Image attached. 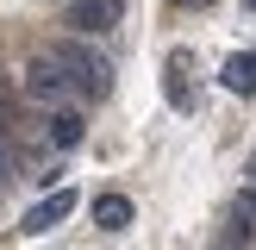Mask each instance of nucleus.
Returning a JSON list of instances; mask_svg holds the SVG:
<instances>
[{
    "label": "nucleus",
    "instance_id": "obj_5",
    "mask_svg": "<svg viewBox=\"0 0 256 250\" xmlns=\"http://www.w3.org/2000/svg\"><path fill=\"white\" fill-rule=\"evenodd\" d=\"M69 25L75 32H112V25H119V0H75Z\"/></svg>",
    "mask_w": 256,
    "mask_h": 250
},
{
    "label": "nucleus",
    "instance_id": "obj_12",
    "mask_svg": "<svg viewBox=\"0 0 256 250\" xmlns=\"http://www.w3.org/2000/svg\"><path fill=\"white\" fill-rule=\"evenodd\" d=\"M219 250H238V244H219Z\"/></svg>",
    "mask_w": 256,
    "mask_h": 250
},
{
    "label": "nucleus",
    "instance_id": "obj_11",
    "mask_svg": "<svg viewBox=\"0 0 256 250\" xmlns=\"http://www.w3.org/2000/svg\"><path fill=\"white\" fill-rule=\"evenodd\" d=\"M250 175H256V156H250Z\"/></svg>",
    "mask_w": 256,
    "mask_h": 250
},
{
    "label": "nucleus",
    "instance_id": "obj_8",
    "mask_svg": "<svg viewBox=\"0 0 256 250\" xmlns=\"http://www.w3.org/2000/svg\"><path fill=\"white\" fill-rule=\"evenodd\" d=\"M50 138H56V150H75V144H82V112H75V106L50 112Z\"/></svg>",
    "mask_w": 256,
    "mask_h": 250
},
{
    "label": "nucleus",
    "instance_id": "obj_7",
    "mask_svg": "<svg viewBox=\"0 0 256 250\" xmlns=\"http://www.w3.org/2000/svg\"><path fill=\"white\" fill-rule=\"evenodd\" d=\"M94 225L125 232V225H132V200H125V194H100V200H94Z\"/></svg>",
    "mask_w": 256,
    "mask_h": 250
},
{
    "label": "nucleus",
    "instance_id": "obj_1",
    "mask_svg": "<svg viewBox=\"0 0 256 250\" xmlns=\"http://www.w3.org/2000/svg\"><path fill=\"white\" fill-rule=\"evenodd\" d=\"M50 56H56V69L75 82V94H88V100H106V94H112V62L100 56V50H88L82 38L50 44Z\"/></svg>",
    "mask_w": 256,
    "mask_h": 250
},
{
    "label": "nucleus",
    "instance_id": "obj_4",
    "mask_svg": "<svg viewBox=\"0 0 256 250\" xmlns=\"http://www.w3.org/2000/svg\"><path fill=\"white\" fill-rule=\"evenodd\" d=\"M69 212H75V188H56V194H44V200L19 219V232H25V238H44L50 225H62Z\"/></svg>",
    "mask_w": 256,
    "mask_h": 250
},
{
    "label": "nucleus",
    "instance_id": "obj_9",
    "mask_svg": "<svg viewBox=\"0 0 256 250\" xmlns=\"http://www.w3.org/2000/svg\"><path fill=\"white\" fill-rule=\"evenodd\" d=\"M175 6H212V0H175Z\"/></svg>",
    "mask_w": 256,
    "mask_h": 250
},
{
    "label": "nucleus",
    "instance_id": "obj_2",
    "mask_svg": "<svg viewBox=\"0 0 256 250\" xmlns=\"http://www.w3.org/2000/svg\"><path fill=\"white\" fill-rule=\"evenodd\" d=\"M25 94H32V100H50V106L62 112V100L75 94V82L56 69V56L44 50V56H32V69H25Z\"/></svg>",
    "mask_w": 256,
    "mask_h": 250
},
{
    "label": "nucleus",
    "instance_id": "obj_3",
    "mask_svg": "<svg viewBox=\"0 0 256 250\" xmlns=\"http://www.w3.org/2000/svg\"><path fill=\"white\" fill-rule=\"evenodd\" d=\"M162 94H169V106H175V112H194V106H200L194 56H188V50H169V62H162Z\"/></svg>",
    "mask_w": 256,
    "mask_h": 250
},
{
    "label": "nucleus",
    "instance_id": "obj_6",
    "mask_svg": "<svg viewBox=\"0 0 256 250\" xmlns=\"http://www.w3.org/2000/svg\"><path fill=\"white\" fill-rule=\"evenodd\" d=\"M219 82L232 88V94H256V50H238V56H225Z\"/></svg>",
    "mask_w": 256,
    "mask_h": 250
},
{
    "label": "nucleus",
    "instance_id": "obj_10",
    "mask_svg": "<svg viewBox=\"0 0 256 250\" xmlns=\"http://www.w3.org/2000/svg\"><path fill=\"white\" fill-rule=\"evenodd\" d=\"M244 6H250V12H256V0H244Z\"/></svg>",
    "mask_w": 256,
    "mask_h": 250
}]
</instances>
